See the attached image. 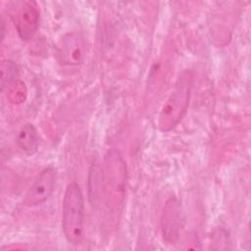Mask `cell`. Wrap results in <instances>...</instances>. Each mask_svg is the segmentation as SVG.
Listing matches in <instances>:
<instances>
[{
    "label": "cell",
    "instance_id": "3",
    "mask_svg": "<svg viewBox=\"0 0 251 251\" xmlns=\"http://www.w3.org/2000/svg\"><path fill=\"white\" fill-rule=\"evenodd\" d=\"M86 41L77 31L68 32L62 36L55 48V56L62 66L75 67L83 63L86 57Z\"/></svg>",
    "mask_w": 251,
    "mask_h": 251
},
{
    "label": "cell",
    "instance_id": "6",
    "mask_svg": "<svg viewBox=\"0 0 251 251\" xmlns=\"http://www.w3.org/2000/svg\"><path fill=\"white\" fill-rule=\"evenodd\" d=\"M39 25V10L33 1H24L18 6L15 15V26L23 40H29Z\"/></svg>",
    "mask_w": 251,
    "mask_h": 251
},
{
    "label": "cell",
    "instance_id": "1",
    "mask_svg": "<svg viewBox=\"0 0 251 251\" xmlns=\"http://www.w3.org/2000/svg\"><path fill=\"white\" fill-rule=\"evenodd\" d=\"M192 83L193 73L191 70H184L159 113L157 126L161 131L172 130L183 118L189 104Z\"/></svg>",
    "mask_w": 251,
    "mask_h": 251
},
{
    "label": "cell",
    "instance_id": "4",
    "mask_svg": "<svg viewBox=\"0 0 251 251\" xmlns=\"http://www.w3.org/2000/svg\"><path fill=\"white\" fill-rule=\"evenodd\" d=\"M56 180V170L53 167L45 168L35 178L26 191L23 204L26 207H34L46 202L52 195Z\"/></svg>",
    "mask_w": 251,
    "mask_h": 251
},
{
    "label": "cell",
    "instance_id": "5",
    "mask_svg": "<svg viewBox=\"0 0 251 251\" xmlns=\"http://www.w3.org/2000/svg\"><path fill=\"white\" fill-rule=\"evenodd\" d=\"M183 220L180 203L176 198L171 197L166 202L161 217V230L164 240L173 244L178 239L183 227Z\"/></svg>",
    "mask_w": 251,
    "mask_h": 251
},
{
    "label": "cell",
    "instance_id": "7",
    "mask_svg": "<svg viewBox=\"0 0 251 251\" xmlns=\"http://www.w3.org/2000/svg\"><path fill=\"white\" fill-rule=\"evenodd\" d=\"M39 143V136L35 126L31 124L25 125L17 135V144L19 148L26 155H32L36 152Z\"/></svg>",
    "mask_w": 251,
    "mask_h": 251
},
{
    "label": "cell",
    "instance_id": "9",
    "mask_svg": "<svg viewBox=\"0 0 251 251\" xmlns=\"http://www.w3.org/2000/svg\"><path fill=\"white\" fill-rule=\"evenodd\" d=\"M8 99L13 104H21L26 99L27 90L24 81L16 80L8 89Z\"/></svg>",
    "mask_w": 251,
    "mask_h": 251
},
{
    "label": "cell",
    "instance_id": "2",
    "mask_svg": "<svg viewBox=\"0 0 251 251\" xmlns=\"http://www.w3.org/2000/svg\"><path fill=\"white\" fill-rule=\"evenodd\" d=\"M62 228L66 239L77 245L84 230V200L81 189L75 181L66 187L62 206Z\"/></svg>",
    "mask_w": 251,
    "mask_h": 251
},
{
    "label": "cell",
    "instance_id": "8",
    "mask_svg": "<svg viewBox=\"0 0 251 251\" xmlns=\"http://www.w3.org/2000/svg\"><path fill=\"white\" fill-rule=\"evenodd\" d=\"M18 67L16 63L11 60H4L1 64V88H9L17 79Z\"/></svg>",
    "mask_w": 251,
    "mask_h": 251
}]
</instances>
